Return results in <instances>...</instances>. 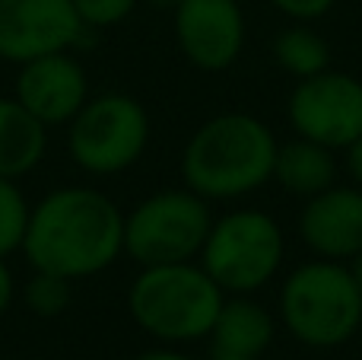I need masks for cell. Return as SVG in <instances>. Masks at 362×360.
I'll list each match as a JSON object with an SVG mask.
<instances>
[{"mask_svg": "<svg viewBox=\"0 0 362 360\" xmlns=\"http://www.w3.org/2000/svg\"><path fill=\"white\" fill-rule=\"evenodd\" d=\"M346 268H350V274H353V281H356V287L362 291V252L359 255H353L350 261H346Z\"/></svg>", "mask_w": 362, "mask_h": 360, "instance_id": "cb8c5ba5", "label": "cell"}, {"mask_svg": "<svg viewBox=\"0 0 362 360\" xmlns=\"http://www.w3.org/2000/svg\"><path fill=\"white\" fill-rule=\"evenodd\" d=\"M270 4L289 23H318L337 6V0H270Z\"/></svg>", "mask_w": 362, "mask_h": 360, "instance_id": "ffe728a7", "label": "cell"}, {"mask_svg": "<svg viewBox=\"0 0 362 360\" xmlns=\"http://www.w3.org/2000/svg\"><path fill=\"white\" fill-rule=\"evenodd\" d=\"M175 45L191 67L223 74L242 57L248 23L238 0H181L172 10Z\"/></svg>", "mask_w": 362, "mask_h": 360, "instance_id": "30bf717a", "label": "cell"}, {"mask_svg": "<svg viewBox=\"0 0 362 360\" xmlns=\"http://www.w3.org/2000/svg\"><path fill=\"white\" fill-rule=\"evenodd\" d=\"M29 210L32 204L16 179H0V259L23 249Z\"/></svg>", "mask_w": 362, "mask_h": 360, "instance_id": "ac0fdd59", "label": "cell"}, {"mask_svg": "<svg viewBox=\"0 0 362 360\" xmlns=\"http://www.w3.org/2000/svg\"><path fill=\"white\" fill-rule=\"evenodd\" d=\"M276 316L255 293H226L210 329L213 357H264L276 338Z\"/></svg>", "mask_w": 362, "mask_h": 360, "instance_id": "4fadbf2b", "label": "cell"}, {"mask_svg": "<svg viewBox=\"0 0 362 360\" xmlns=\"http://www.w3.org/2000/svg\"><path fill=\"white\" fill-rule=\"evenodd\" d=\"M140 4H150L153 6V10H175V6L181 4V0H140Z\"/></svg>", "mask_w": 362, "mask_h": 360, "instance_id": "d4e9b609", "label": "cell"}, {"mask_svg": "<svg viewBox=\"0 0 362 360\" xmlns=\"http://www.w3.org/2000/svg\"><path fill=\"white\" fill-rule=\"evenodd\" d=\"M276 322L312 351L350 344L362 329V291L344 261L312 259L283 278Z\"/></svg>", "mask_w": 362, "mask_h": 360, "instance_id": "277c9868", "label": "cell"}, {"mask_svg": "<svg viewBox=\"0 0 362 360\" xmlns=\"http://www.w3.org/2000/svg\"><path fill=\"white\" fill-rule=\"evenodd\" d=\"M19 252L35 271L95 278L124 255V210L99 189L64 185L38 198Z\"/></svg>", "mask_w": 362, "mask_h": 360, "instance_id": "6da1fadb", "label": "cell"}, {"mask_svg": "<svg viewBox=\"0 0 362 360\" xmlns=\"http://www.w3.org/2000/svg\"><path fill=\"white\" fill-rule=\"evenodd\" d=\"M140 0H74L76 13H80L83 26L89 32L95 29H112V26L124 23L134 10H137Z\"/></svg>", "mask_w": 362, "mask_h": 360, "instance_id": "d6986e66", "label": "cell"}, {"mask_svg": "<svg viewBox=\"0 0 362 360\" xmlns=\"http://www.w3.org/2000/svg\"><path fill=\"white\" fill-rule=\"evenodd\" d=\"M274 61L283 74L305 80L331 67V45L312 29V23H289L274 38Z\"/></svg>", "mask_w": 362, "mask_h": 360, "instance_id": "2e32d148", "label": "cell"}, {"mask_svg": "<svg viewBox=\"0 0 362 360\" xmlns=\"http://www.w3.org/2000/svg\"><path fill=\"white\" fill-rule=\"evenodd\" d=\"M213 227V204L191 189H163L124 214V255L140 268L194 261Z\"/></svg>", "mask_w": 362, "mask_h": 360, "instance_id": "52a82bcc", "label": "cell"}, {"mask_svg": "<svg viewBox=\"0 0 362 360\" xmlns=\"http://www.w3.org/2000/svg\"><path fill=\"white\" fill-rule=\"evenodd\" d=\"M13 300H16V278H13L6 259H0V319L6 316V310L13 306Z\"/></svg>", "mask_w": 362, "mask_h": 360, "instance_id": "7402d4cb", "label": "cell"}, {"mask_svg": "<svg viewBox=\"0 0 362 360\" xmlns=\"http://www.w3.org/2000/svg\"><path fill=\"white\" fill-rule=\"evenodd\" d=\"M280 140L274 128L248 112H219L187 137L181 182L210 204L242 201L274 179Z\"/></svg>", "mask_w": 362, "mask_h": 360, "instance_id": "7a4b0ae2", "label": "cell"}, {"mask_svg": "<svg viewBox=\"0 0 362 360\" xmlns=\"http://www.w3.org/2000/svg\"><path fill=\"white\" fill-rule=\"evenodd\" d=\"M286 233L257 208H235L213 217L197 261L223 293H257L280 274Z\"/></svg>", "mask_w": 362, "mask_h": 360, "instance_id": "5b68a950", "label": "cell"}, {"mask_svg": "<svg viewBox=\"0 0 362 360\" xmlns=\"http://www.w3.org/2000/svg\"><path fill=\"white\" fill-rule=\"evenodd\" d=\"M48 153V128L16 96H0V179H23Z\"/></svg>", "mask_w": 362, "mask_h": 360, "instance_id": "9a60e30c", "label": "cell"}, {"mask_svg": "<svg viewBox=\"0 0 362 360\" xmlns=\"http://www.w3.org/2000/svg\"><path fill=\"white\" fill-rule=\"evenodd\" d=\"M150 112L127 93L89 96L67 121V153L89 176H121L150 147Z\"/></svg>", "mask_w": 362, "mask_h": 360, "instance_id": "8992f818", "label": "cell"}, {"mask_svg": "<svg viewBox=\"0 0 362 360\" xmlns=\"http://www.w3.org/2000/svg\"><path fill=\"white\" fill-rule=\"evenodd\" d=\"M13 96L45 128L67 125L89 99V74L74 51L45 55L19 64Z\"/></svg>", "mask_w": 362, "mask_h": 360, "instance_id": "8fae6325", "label": "cell"}, {"mask_svg": "<svg viewBox=\"0 0 362 360\" xmlns=\"http://www.w3.org/2000/svg\"><path fill=\"white\" fill-rule=\"evenodd\" d=\"M226 293L200 261L140 268L127 287V313L159 344H194L210 338Z\"/></svg>", "mask_w": 362, "mask_h": 360, "instance_id": "3957f363", "label": "cell"}, {"mask_svg": "<svg viewBox=\"0 0 362 360\" xmlns=\"http://www.w3.org/2000/svg\"><path fill=\"white\" fill-rule=\"evenodd\" d=\"M340 153H344V169H346V176H350V185L362 189V134L353 144H346Z\"/></svg>", "mask_w": 362, "mask_h": 360, "instance_id": "44dd1931", "label": "cell"}, {"mask_svg": "<svg viewBox=\"0 0 362 360\" xmlns=\"http://www.w3.org/2000/svg\"><path fill=\"white\" fill-rule=\"evenodd\" d=\"M74 0H0V61L25 64L74 51L86 35Z\"/></svg>", "mask_w": 362, "mask_h": 360, "instance_id": "9c48e42d", "label": "cell"}, {"mask_svg": "<svg viewBox=\"0 0 362 360\" xmlns=\"http://www.w3.org/2000/svg\"><path fill=\"white\" fill-rule=\"evenodd\" d=\"M213 360H264V357H213Z\"/></svg>", "mask_w": 362, "mask_h": 360, "instance_id": "484cf974", "label": "cell"}, {"mask_svg": "<svg viewBox=\"0 0 362 360\" xmlns=\"http://www.w3.org/2000/svg\"><path fill=\"white\" fill-rule=\"evenodd\" d=\"M337 169H340L337 150L321 147L305 137H293L289 144L276 147L274 179L270 182H276L286 195H296L305 201V198H315L325 189L337 185Z\"/></svg>", "mask_w": 362, "mask_h": 360, "instance_id": "5bb4252c", "label": "cell"}, {"mask_svg": "<svg viewBox=\"0 0 362 360\" xmlns=\"http://www.w3.org/2000/svg\"><path fill=\"white\" fill-rule=\"evenodd\" d=\"M299 236L315 259L350 261L362 252V189L331 185L305 198L299 214Z\"/></svg>", "mask_w": 362, "mask_h": 360, "instance_id": "7c38bea8", "label": "cell"}, {"mask_svg": "<svg viewBox=\"0 0 362 360\" xmlns=\"http://www.w3.org/2000/svg\"><path fill=\"white\" fill-rule=\"evenodd\" d=\"M23 300H25V310H29L32 316L57 319L70 310V303H74V281L32 268V278L25 281Z\"/></svg>", "mask_w": 362, "mask_h": 360, "instance_id": "e0dca14e", "label": "cell"}, {"mask_svg": "<svg viewBox=\"0 0 362 360\" xmlns=\"http://www.w3.org/2000/svg\"><path fill=\"white\" fill-rule=\"evenodd\" d=\"M286 118L296 137L340 153L362 134V80L331 67L296 80L286 102Z\"/></svg>", "mask_w": 362, "mask_h": 360, "instance_id": "ba28073f", "label": "cell"}, {"mask_svg": "<svg viewBox=\"0 0 362 360\" xmlns=\"http://www.w3.org/2000/svg\"><path fill=\"white\" fill-rule=\"evenodd\" d=\"M134 360H197V357L185 354V351L175 348V344H159V348L144 351V354H137Z\"/></svg>", "mask_w": 362, "mask_h": 360, "instance_id": "603a6c76", "label": "cell"}]
</instances>
